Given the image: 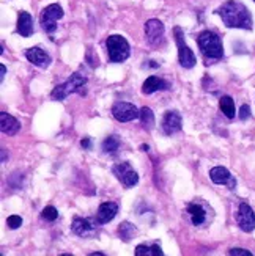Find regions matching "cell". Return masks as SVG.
I'll return each mask as SVG.
<instances>
[{
	"instance_id": "6da1fadb",
	"label": "cell",
	"mask_w": 255,
	"mask_h": 256,
	"mask_svg": "<svg viewBox=\"0 0 255 256\" xmlns=\"http://www.w3.org/2000/svg\"><path fill=\"white\" fill-rule=\"evenodd\" d=\"M217 14L222 17L224 24L229 28H244V30L252 28L251 13L241 2L229 0V2L222 3V6H219Z\"/></svg>"
},
{
	"instance_id": "7a4b0ae2",
	"label": "cell",
	"mask_w": 255,
	"mask_h": 256,
	"mask_svg": "<svg viewBox=\"0 0 255 256\" xmlns=\"http://www.w3.org/2000/svg\"><path fill=\"white\" fill-rule=\"evenodd\" d=\"M197 43H198V47H200L202 54L208 60H219L224 57V46L221 41V36L217 33L205 30L198 35Z\"/></svg>"
},
{
	"instance_id": "3957f363",
	"label": "cell",
	"mask_w": 255,
	"mask_h": 256,
	"mask_svg": "<svg viewBox=\"0 0 255 256\" xmlns=\"http://www.w3.org/2000/svg\"><path fill=\"white\" fill-rule=\"evenodd\" d=\"M85 83H87V77L79 72H74L71 77L66 80L65 83H60L57 85V87L52 90V98L57 99V101H63L70 96L71 93H84V87Z\"/></svg>"
},
{
	"instance_id": "277c9868",
	"label": "cell",
	"mask_w": 255,
	"mask_h": 256,
	"mask_svg": "<svg viewBox=\"0 0 255 256\" xmlns=\"http://www.w3.org/2000/svg\"><path fill=\"white\" fill-rule=\"evenodd\" d=\"M109 60L112 63H121L129 57V43L121 35H112L106 41Z\"/></svg>"
},
{
	"instance_id": "5b68a950",
	"label": "cell",
	"mask_w": 255,
	"mask_h": 256,
	"mask_svg": "<svg viewBox=\"0 0 255 256\" xmlns=\"http://www.w3.org/2000/svg\"><path fill=\"white\" fill-rule=\"evenodd\" d=\"M175 40H176V46H178V60H179V64H181L183 68H186V69L194 68L195 63H197L195 55L187 47V44L184 43V38H183L181 28H179V27L175 28Z\"/></svg>"
},
{
	"instance_id": "8992f818",
	"label": "cell",
	"mask_w": 255,
	"mask_h": 256,
	"mask_svg": "<svg viewBox=\"0 0 255 256\" xmlns=\"http://www.w3.org/2000/svg\"><path fill=\"white\" fill-rule=\"evenodd\" d=\"M63 17V8L59 3H52L46 6L41 13V27L47 33H54L59 19Z\"/></svg>"
},
{
	"instance_id": "52a82bcc",
	"label": "cell",
	"mask_w": 255,
	"mask_h": 256,
	"mask_svg": "<svg viewBox=\"0 0 255 256\" xmlns=\"http://www.w3.org/2000/svg\"><path fill=\"white\" fill-rule=\"evenodd\" d=\"M112 173L125 187H134L139 183V175L132 170L129 162H118L112 167Z\"/></svg>"
},
{
	"instance_id": "ba28073f",
	"label": "cell",
	"mask_w": 255,
	"mask_h": 256,
	"mask_svg": "<svg viewBox=\"0 0 255 256\" xmlns=\"http://www.w3.org/2000/svg\"><path fill=\"white\" fill-rule=\"evenodd\" d=\"M112 115L117 121L120 123H128V121H132L140 117V112L137 110V107L134 104H129V102H115L112 107Z\"/></svg>"
},
{
	"instance_id": "9c48e42d",
	"label": "cell",
	"mask_w": 255,
	"mask_h": 256,
	"mask_svg": "<svg viewBox=\"0 0 255 256\" xmlns=\"http://www.w3.org/2000/svg\"><path fill=\"white\" fill-rule=\"evenodd\" d=\"M236 222L244 233H251L255 228V212L248 203H241L236 214Z\"/></svg>"
},
{
	"instance_id": "30bf717a",
	"label": "cell",
	"mask_w": 255,
	"mask_h": 256,
	"mask_svg": "<svg viewBox=\"0 0 255 256\" xmlns=\"http://www.w3.org/2000/svg\"><path fill=\"white\" fill-rule=\"evenodd\" d=\"M98 220L94 219H81V217H76L73 220V225H71V230L74 234L78 236H82V238H90L93 236V233L96 231V226H98Z\"/></svg>"
},
{
	"instance_id": "8fae6325",
	"label": "cell",
	"mask_w": 255,
	"mask_h": 256,
	"mask_svg": "<svg viewBox=\"0 0 255 256\" xmlns=\"http://www.w3.org/2000/svg\"><path fill=\"white\" fill-rule=\"evenodd\" d=\"M145 35L151 44H159L164 40V24L158 19H150L145 24Z\"/></svg>"
},
{
	"instance_id": "7c38bea8",
	"label": "cell",
	"mask_w": 255,
	"mask_h": 256,
	"mask_svg": "<svg viewBox=\"0 0 255 256\" xmlns=\"http://www.w3.org/2000/svg\"><path fill=\"white\" fill-rule=\"evenodd\" d=\"M163 130L166 135H173L176 132L181 130V115L175 110L167 112L163 118Z\"/></svg>"
},
{
	"instance_id": "4fadbf2b",
	"label": "cell",
	"mask_w": 255,
	"mask_h": 256,
	"mask_svg": "<svg viewBox=\"0 0 255 256\" xmlns=\"http://www.w3.org/2000/svg\"><path fill=\"white\" fill-rule=\"evenodd\" d=\"M210 178L214 184H225L229 189H235L236 181L225 167H214L210 170Z\"/></svg>"
},
{
	"instance_id": "5bb4252c",
	"label": "cell",
	"mask_w": 255,
	"mask_h": 256,
	"mask_svg": "<svg viewBox=\"0 0 255 256\" xmlns=\"http://www.w3.org/2000/svg\"><path fill=\"white\" fill-rule=\"evenodd\" d=\"M118 212V204L113 203V201H107V203H102L98 207V212H96V220L99 225L104 223H109L110 220L115 219V215Z\"/></svg>"
},
{
	"instance_id": "9a60e30c",
	"label": "cell",
	"mask_w": 255,
	"mask_h": 256,
	"mask_svg": "<svg viewBox=\"0 0 255 256\" xmlns=\"http://www.w3.org/2000/svg\"><path fill=\"white\" fill-rule=\"evenodd\" d=\"M27 60L33 63L35 66H40V68H47L51 64V57L47 55L41 47H30L27 52H25Z\"/></svg>"
},
{
	"instance_id": "2e32d148",
	"label": "cell",
	"mask_w": 255,
	"mask_h": 256,
	"mask_svg": "<svg viewBox=\"0 0 255 256\" xmlns=\"http://www.w3.org/2000/svg\"><path fill=\"white\" fill-rule=\"evenodd\" d=\"M0 129L6 135H16L21 130V123H19L14 117L8 115L6 112L0 113Z\"/></svg>"
},
{
	"instance_id": "e0dca14e",
	"label": "cell",
	"mask_w": 255,
	"mask_h": 256,
	"mask_svg": "<svg viewBox=\"0 0 255 256\" xmlns=\"http://www.w3.org/2000/svg\"><path fill=\"white\" fill-rule=\"evenodd\" d=\"M17 33L24 38H28L33 33V17L27 11H21L17 16Z\"/></svg>"
},
{
	"instance_id": "ac0fdd59",
	"label": "cell",
	"mask_w": 255,
	"mask_h": 256,
	"mask_svg": "<svg viewBox=\"0 0 255 256\" xmlns=\"http://www.w3.org/2000/svg\"><path fill=\"white\" fill-rule=\"evenodd\" d=\"M169 88V83L161 79V77H156V75H150V77L144 82L142 85V93L144 94H151L155 91H159V90H167Z\"/></svg>"
},
{
	"instance_id": "d6986e66",
	"label": "cell",
	"mask_w": 255,
	"mask_h": 256,
	"mask_svg": "<svg viewBox=\"0 0 255 256\" xmlns=\"http://www.w3.org/2000/svg\"><path fill=\"white\" fill-rule=\"evenodd\" d=\"M187 214L191 215V220H192V223L197 226V225H202V223H205V220H206V212H205V209L200 206V204H197V203H191L187 206Z\"/></svg>"
},
{
	"instance_id": "ffe728a7",
	"label": "cell",
	"mask_w": 255,
	"mask_h": 256,
	"mask_svg": "<svg viewBox=\"0 0 255 256\" xmlns=\"http://www.w3.org/2000/svg\"><path fill=\"white\" fill-rule=\"evenodd\" d=\"M219 107L222 110L224 115L229 118V120H233L235 115H236V110H235V102L230 96H222L221 101H219Z\"/></svg>"
},
{
	"instance_id": "44dd1931",
	"label": "cell",
	"mask_w": 255,
	"mask_h": 256,
	"mask_svg": "<svg viewBox=\"0 0 255 256\" xmlns=\"http://www.w3.org/2000/svg\"><path fill=\"white\" fill-rule=\"evenodd\" d=\"M163 250L159 245H137L136 249V256H163Z\"/></svg>"
},
{
	"instance_id": "7402d4cb",
	"label": "cell",
	"mask_w": 255,
	"mask_h": 256,
	"mask_svg": "<svg viewBox=\"0 0 255 256\" xmlns=\"http://www.w3.org/2000/svg\"><path fill=\"white\" fill-rule=\"evenodd\" d=\"M140 121H142V126H144L147 130H151L155 128V113L151 112L150 107L140 109Z\"/></svg>"
},
{
	"instance_id": "603a6c76",
	"label": "cell",
	"mask_w": 255,
	"mask_h": 256,
	"mask_svg": "<svg viewBox=\"0 0 255 256\" xmlns=\"http://www.w3.org/2000/svg\"><path fill=\"white\" fill-rule=\"evenodd\" d=\"M136 226L134 225H131L129 222H123L120 223L118 226V234H120V239L121 241H125V242H129L132 238H134V234H136Z\"/></svg>"
},
{
	"instance_id": "cb8c5ba5",
	"label": "cell",
	"mask_w": 255,
	"mask_h": 256,
	"mask_svg": "<svg viewBox=\"0 0 255 256\" xmlns=\"http://www.w3.org/2000/svg\"><path fill=\"white\" fill-rule=\"evenodd\" d=\"M120 148V138L117 135H109L102 141V151L104 153H115Z\"/></svg>"
},
{
	"instance_id": "d4e9b609",
	"label": "cell",
	"mask_w": 255,
	"mask_h": 256,
	"mask_svg": "<svg viewBox=\"0 0 255 256\" xmlns=\"http://www.w3.org/2000/svg\"><path fill=\"white\" fill-rule=\"evenodd\" d=\"M41 215H43V219L49 220V222H54V220H57V217H59V211H57L54 206H47V207H44V209H43Z\"/></svg>"
},
{
	"instance_id": "484cf974",
	"label": "cell",
	"mask_w": 255,
	"mask_h": 256,
	"mask_svg": "<svg viewBox=\"0 0 255 256\" xmlns=\"http://www.w3.org/2000/svg\"><path fill=\"white\" fill-rule=\"evenodd\" d=\"M6 225H8V228L16 230V228H19V226L22 225V219L19 215H9L8 219H6Z\"/></svg>"
},
{
	"instance_id": "4316f807",
	"label": "cell",
	"mask_w": 255,
	"mask_h": 256,
	"mask_svg": "<svg viewBox=\"0 0 255 256\" xmlns=\"http://www.w3.org/2000/svg\"><path fill=\"white\" fill-rule=\"evenodd\" d=\"M249 117H251V107L248 104H244V106H241V109H240V120L246 121Z\"/></svg>"
},
{
	"instance_id": "83f0119b",
	"label": "cell",
	"mask_w": 255,
	"mask_h": 256,
	"mask_svg": "<svg viewBox=\"0 0 255 256\" xmlns=\"http://www.w3.org/2000/svg\"><path fill=\"white\" fill-rule=\"evenodd\" d=\"M229 255H232V256H251L252 253L249 250H244V249H232L229 252Z\"/></svg>"
},
{
	"instance_id": "f1b7e54d",
	"label": "cell",
	"mask_w": 255,
	"mask_h": 256,
	"mask_svg": "<svg viewBox=\"0 0 255 256\" xmlns=\"http://www.w3.org/2000/svg\"><path fill=\"white\" fill-rule=\"evenodd\" d=\"M81 145H82L84 149H90V148H91V140H90L88 137H85V138L81 141Z\"/></svg>"
},
{
	"instance_id": "f546056e",
	"label": "cell",
	"mask_w": 255,
	"mask_h": 256,
	"mask_svg": "<svg viewBox=\"0 0 255 256\" xmlns=\"http://www.w3.org/2000/svg\"><path fill=\"white\" fill-rule=\"evenodd\" d=\"M0 72H2V74H0V79H2V80H3V77H5V74H6V68H5V66H3V64H0Z\"/></svg>"
}]
</instances>
